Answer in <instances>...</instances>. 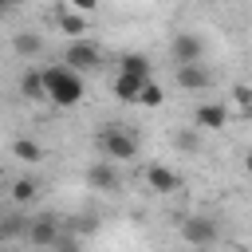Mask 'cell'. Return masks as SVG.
<instances>
[{"instance_id":"cell-1","label":"cell","mask_w":252,"mask_h":252,"mask_svg":"<svg viewBox=\"0 0 252 252\" xmlns=\"http://www.w3.org/2000/svg\"><path fill=\"white\" fill-rule=\"evenodd\" d=\"M39 75H43V98H51L55 106H75L83 98V79L67 63H55V67H47Z\"/></svg>"},{"instance_id":"cell-2","label":"cell","mask_w":252,"mask_h":252,"mask_svg":"<svg viewBox=\"0 0 252 252\" xmlns=\"http://www.w3.org/2000/svg\"><path fill=\"white\" fill-rule=\"evenodd\" d=\"M98 146H102V154L114 158V161H122V158L130 161V158L138 154V142H134L122 126H114V122H106V126L98 130Z\"/></svg>"},{"instance_id":"cell-3","label":"cell","mask_w":252,"mask_h":252,"mask_svg":"<svg viewBox=\"0 0 252 252\" xmlns=\"http://www.w3.org/2000/svg\"><path fill=\"white\" fill-rule=\"evenodd\" d=\"M63 63H67L71 71H79V75H83V71H98V63H102V55H98V47H94V43H87V39L79 35V39H75V43L67 47V55H63Z\"/></svg>"},{"instance_id":"cell-4","label":"cell","mask_w":252,"mask_h":252,"mask_svg":"<svg viewBox=\"0 0 252 252\" xmlns=\"http://www.w3.org/2000/svg\"><path fill=\"white\" fill-rule=\"evenodd\" d=\"M213 83V75L201 67V59H193V63H177V87H185V91H205Z\"/></svg>"},{"instance_id":"cell-5","label":"cell","mask_w":252,"mask_h":252,"mask_svg":"<svg viewBox=\"0 0 252 252\" xmlns=\"http://www.w3.org/2000/svg\"><path fill=\"white\" fill-rule=\"evenodd\" d=\"M181 236H185L189 244H201V248H205V244L217 240V224L205 220V217H189V220L181 224Z\"/></svg>"},{"instance_id":"cell-6","label":"cell","mask_w":252,"mask_h":252,"mask_svg":"<svg viewBox=\"0 0 252 252\" xmlns=\"http://www.w3.org/2000/svg\"><path fill=\"white\" fill-rule=\"evenodd\" d=\"M173 59H177V63H193V59H201V35H193V32L173 35Z\"/></svg>"},{"instance_id":"cell-7","label":"cell","mask_w":252,"mask_h":252,"mask_svg":"<svg viewBox=\"0 0 252 252\" xmlns=\"http://www.w3.org/2000/svg\"><path fill=\"white\" fill-rule=\"evenodd\" d=\"M224 122H228V110H224L220 102H205V106L197 110V126H201V130H220Z\"/></svg>"},{"instance_id":"cell-8","label":"cell","mask_w":252,"mask_h":252,"mask_svg":"<svg viewBox=\"0 0 252 252\" xmlns=\"http://www.w3.org/2000/svg\"><path fill=\"white\" fill-rule=\"evenodd\" d=\"M87 181L94 185V189H118V169L110 165V161H98V165H91V173H87Z\"/></svg>"},{"instance_id":"cell-9","label":"cell","mask_w":252,"mask_h":252,"mask_svg":"<svg viewBox=\"0 0 252 252\" xmlns=\"http://www.w3.org/2000/svg\"><path fill=\"white\" fill-rule=\"evenodd\" d=\"M146 181H150L158 193H173V189L181 185V177H177L173 169H165V165H150V169H146Z\"/></svg>"},{"instance_id":"cell-10","label":"cell","mask_w":252,"mask_h":252,"mask_svg":"<svg viewBox=\"0 0 252 252\" xmlns=\"http://www.w3.org/2000/svg\"><path fill=\"white\" fill-rule=\"evenodd\" d=\"M59 28H63L71 39H79V35L87 32V12H71V8H59Z\"/></svg>"},{"instance_id":"cell-11","label":"cell","mask_w":252,"mask_h":252,"mask_svg":"<svg viewBox=\"0 0 252 252\" xmlns=\"http://www.w3.org/2000/svg\"><path fill=\"white\" fill-rule=\"evenodd\" d=\"M142 83H146V79L118 75V83H114V98H118V102H138V91H142Z\"/></svg>"},{"instance_id":"cell-12","label":"cell","mask_w":252,"mask_h":252,"mask_svg":"<svg viewBox=\"0 0 252 252\" xmlns=\"http://www.w3.org/2000/svg\"><path fill=\"white\" fill-rule=\"evenodd\" d=\"M122 75H134V79H150V59H146V55H138V51L122 55Z\"/></svg>"},{"instance_id":"cell-13","label":"cell","mask_w":252,"mask_h":252,"mask_svg":"<svg viewBox=\"0 0 252 252\" xmlns=\"http://www.w3.org/2000/svg\"><path fill=\"white\" fill-rule=\"evenodd\" d=\"M28 236H32V244H55V236H59V228H55V220H35L32 228H28Z\"/></svg>"},{"instance_id":"cell-14","label":"cell","mask_w":252,"mask_h":252,"mask_svg":"<svg viewBox=\"0 0 252 252\" xmlns=\"http://www.w3.org/2000/svg\"><path fill=\"white\" fill-rule=\"evenodd\" d=\"M20 91H24V98H43V75L28 67V71L20 75Z\"/></svg>"},{"instance_id":"cell-15","label":"cell","mask_w":252,"mask_h":252,"mask_svg":"<svg viewBox=\"0 0 252 252\" xmlns=\"http://www.w3.org/2000/svg\"><path fill=\"white\" fill-rule=\"evenodd\" d=\"M16 51H20V55H39V51H43V39H39L35 32H20V35H16Z\"/></svg>"},{"instance_id":"cell-16","label":"cell","mask_w":252,"mask_h":252,"mask_svg":"<svg viewBox=\"0 0 252 252\" xmlns=\"http://www.w3.org/2000/svg\"><path fill=\"white\" fill-rule=\"evenodd\" d=\"M161 98H165V94H161V87L146 79V83H142V91H138V102H142V106H161Z\"/></svg>"},{"instance_id":"cell-17","label":"cell","mask_w":252,"mask_h":252,"mask_svg":"<svg viewBox=\"0 0 252 252\" xmlns=\"http://www.w3.org/2000/svg\"><path fill=\"white\" fill-rule=\"evenodd\" d=\"M12 154H16L20 161H39V146H35V142H28V138L12 142Z\"/></svg>"},{"instance_id":"cell-18","label":"cell","mask_w":252,"mask_h":252,"mask_svg":"<svg viewBox=\"0 0 252 252\" xmlns=\"http://www.w3.org/2000/svg\"><path fill=\"white\" fill-rule=\"evenodd\" d=\"M12 197H16L20 205H28V201L35 197V181H32V177H20V181H16V189H12Z\"/></svg>"},{"instance_id":"cell-19","label":"cell","mask_w":252,"mask_h":252,"mask_svg":"<svg viewBox=\"0 0 252 252\" xmlns=\"http://www.w3.org/2000/svg\"><path fill=\"white\" fill-rule=\"evenodd\" d=\"M232 98H236L240 106H248V102H252V91H248L244 83H236V87H232Z\"/></svg>"},{"instance_id":"cell-20","label":"cell","mask_w":252,"mask_h":252,"mask_svg":"<svg viewBox=\"0 0 252 252\" xmlns=\"http://www.w3.org/2000/svg\"><path fill=\"white\" fill-rule=\"evenodd\" d=\"M71 8H75V12H94L98 0H71Z\"/></svg>"},{"instance_id":"cell-21","label":"cell","mask_w":252,"mask_h":252,"mask_svg":"<svg viewBox=\"0 0 252 252\" xmlns=\"http://www.w3.org/2000/svg\"><path fill=\"white\" fill-rule=\"evenodd\" d=\"M177 146H181V150H193L197 138H193V134H177Z\"/></svg>"},{"instance_id":"cell-22","label":"cell","mask_w":252,"mask_h":252,"mask_svg":"<svg viewBox=\"0 0 252 252\" xmlns=\"http://www.w3.org/2000/svg\"><path fill=\"white\" fill-rule=\"evenodd\" d=\"M16 4H20V0H0V16H4V12H12Z\"/></svg>"}]
</instances>
